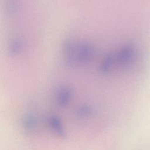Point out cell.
Segmentation results:
<instances>
[{"label":"cell","mask_w":150,"mask_h":150,"mask_svg":"<svg viewBox=\"0 0 150 150\" xmlns=\"http://www.w3.org/2000/svg\"><path fill=\"white\" fill-rule=\"evenodd\" d=\"M71 97L72 92L69 88H62L57 94L56 101L59 105L65 107L69 103Z\"/></svg>","instance_id":"obj_2"},{"label":"cell","mask_w":150,"mask_h":150,"mask_svg":"<svg viewBox=\"0 0 150 150\" xmlns=\"http://www.w3.org/2000/svg\"><path fill=\"white\" fill-rule=\"evenodd\" d=\"M49 125L52 130L57 135L64 138L66 132L60 118L56 116H52L49 119Z\"/></svg>","instance_id":"obj_1"},{"label":"cell","mask_w":150,"mask_h":150,"mask_svg":"<svg viewBox=\"0 0 150 150\" xmlns=\"http://www.w3.org/2000/svg\"><path fill=\"white\" fill-rule=\"evenodd\" d=\"M93 110L91 108L87 105H83L79 108L78 110L77 111V114L80 117L85 118L90 116Z\"/></svg>","instance_id":"obj_4"},{"label":"cell","mask_w":150,"mask_h":150,"mask_svg":"<svg viewBox=\"0 0 150 150\" xmlns=\"http://www.w3.org/2000/svg\"><path fill=\"white\" fill-rule=\"evenodd\" d=\"M24 129L28 132H33L38 127V122L37 118L32 114L25 115L22 121Z\"/></svg>","instance_id":"obj_3"}]
</instances>
